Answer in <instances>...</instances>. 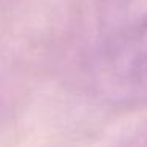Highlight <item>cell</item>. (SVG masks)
<instances>
[{"label":"cell","instance_id":"6da1fadb","mask_svg":"<svg viewBox=\"0 0 147 147\" xmlns=\"http://www.w3.org/2000/svg\"><path fill=\"white\" fill-rule=\"evenodd\" d=\"M114 71L131 84H147V18L134 26L112 49Z\"/></svg>","mask_w":147,"mask_h":147}]
</instances>
